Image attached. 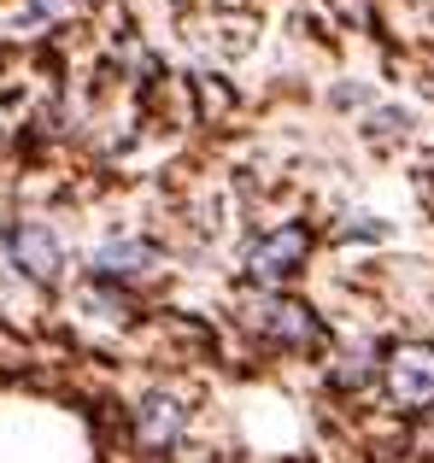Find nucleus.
Here are the masks:
<instances>
[{"instance_id": "nucleus-1", "label": "nucleus", "mask_w": 434, "mask_h": 463, "mask_svg": "<svg viewBox=\"0 0 434 463\" xmlns=\"http://www.w3.org/2000/svg\"><path fill=\"white\" fill-rule=\"evenodd\" d=\"M241 323H247L252 335L276 340V346H311V340H317V317L288 294H247L241 299Z\"/></svg>"}, {"instance_id": "nucleus-2", "label": "nucleus", "mask_w": 434, "mask_h": 463, "mask_svg": "<svg viewBox=\"0 0 434 463\" xmlns=\"http://www.w3.org/2000/svg\"><path fill=\"white\" fill-rule=\"evenodd\" d=\"M382 375H388L393 405H405V411L434 405V346H393Z\"/></svg>"}, {"instance_id": "nucleus-3", "label": "nucleus", "mask_w": 434, "mask_h": 463, "mask_svg": "<svg viewBox=\"0 0 434 463\" xmlns=\"http://www.w3.org/2000/svg\"><path fill=\"white\" fill-rule=\"evenodd\" d=\"M306 247H311V235H306V229H276V235L252 241V252H247L252 282L276 288L282 276H294V270H299V259H306Z\"/></svg>"}, {"instance_id": "nucleus-4", "label": "nucleus", "mask_w": 434, "mask_h": 463, "mask_svg": "<svg viewBox=\"0 0 434 463\" xmlns=\"http://www.w3.org/2000/svg\"><path fill=\"white\" fill-rule=\"evenodd\" d=\"M12 259H18V270L24 276H35V282H47V276H59V241H53V229L42 223V217H24L18 229H12Z\"/></svg>"}, {"instance_id": "nucleus-5", "label": "nucleus", "mask_w": 434, "mask_h": 463, "mask_svg": "<svg viewBox=\"0 0 434 463\" xmlns=\"http://www.w3.org/2000/svg\"><path fill=\"white\" fill-rule=\"evenodd\" d=\"M183 429H188L183 399L147 393V399L136 405V440H141V446H176V440H183Z\"/></svg>"}, {"instance_id": "nucleus-6", "label": "nucleus", "mask_w": 434, "mask_h": 463, "mask_svg": "<svg viewBox=\"0 0 434 463\" xmlns=\"http://www.w3.org/2000/svg\"><path fill=\"white\" fill-rule=\"evenodd\" d=\"M159 247H147V241H106L100 252H94V270H106V276H159Z\"/></svg>"}, {"instance_id": "nucleus-7", "label": "nucleus", "mask_w": 434, "mask_h": 463, "mask_svg": "<svg viewBox=\"0 0 434 463\" xmlns=\"http://www.w3.org/2000/svg\"><path fill=\"white\" fill-rule=\"evenodd\" d=\"M82 311H100L106 323H124V317H129V306L118 294H106V288H89V294H82Z\"/></svg>"}, {"instance_id": "nucleus-8", "label": "nucleus", "mask_w": 434, "mask_h": 463, "mask_svg": "<svg viewBox=\"0 0 434 463\" xmlns=\"http://www.w3.org/2000/svg\"><path fill=\"white\" fill-rule=\"evenodd\" d=\"M71 0H30V6H24V24H42V18H59V12H65Z\"/></svg>"}]
</instances>
